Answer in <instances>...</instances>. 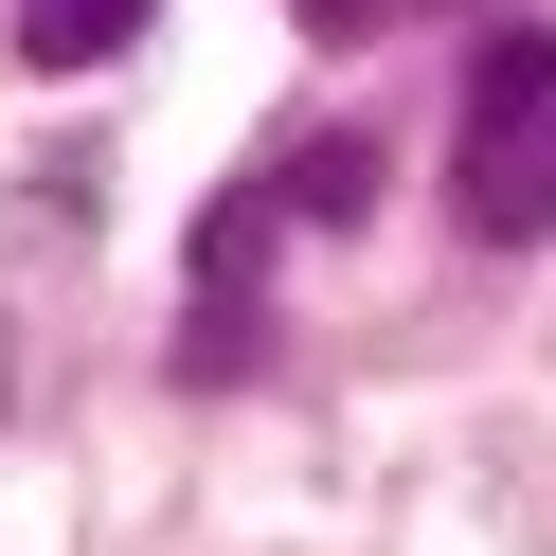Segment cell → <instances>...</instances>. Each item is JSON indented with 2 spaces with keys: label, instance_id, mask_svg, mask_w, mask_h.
Listing matches in <instances>:
<instances>
[{
  "label": "cell",
  "instance_id": "6da1fadb",
  "mask_svg": "<svg viewBox=\"0 0 556 556\" xmlns=\"http://www.w3.org/2000/svg\"><path fill=\"white\" fill-rule=\"evenodd\" d=\"M341 216H377V144H359V126L269 144L252 180L198 216V324H180V377H252V359H269V252H288V233H341Z\"/></svg>",
  "mask_w": 556,
  "mask_h": 556
},
{
  "label": "cell",
  "instance_id": "7a4b0ae2",
  "mask_svg": "<svg viewBox=\"0 0 556 556\" xmlns=\"http://www.w3.org/2000/svg\"><path fill=\"white\" fill-rule=\"evenodd\" d=\"M448 216L484 252H539L556 233V18H503L467 54V126H448Z\"/></svg>",
  "mask_w": 556,
  "mask_h": 556
},
{
  "label": "cell",
  "instance_id": "3957f363",
  "mask_svg": "<svg viewBox=\"0 0 556 556\" xmlns=\"http://www.w3.org/2000/svg\"><path fill=\"white\" fill-rule=\"evenodd\" d=\"M144 18H162V0H18V54H37V73H109Z\"/></svg>",
  "mask_w": 556,
  "mask_h": 556
},
{
  "label": "cell",
  "instance_id": "277c9868",
  "mask_svg": "<svg viewBox=\"0 0 556 556\" xmlns=\"http://www.w3.org/2000/svg\"><path fill=\"white\" fill-rule=\"evenodd\" d=\"M305 37H377V18H413V0H288Z\"/></svg>",
  "mask_w": 556,
  "mask_h": 556
},
{
  "label": "cell",
  "instance_id": "5b68a950",
  "mask_svg": "<svg viewBox=\"0 0 556 556\" xmlns=\"http://www.w3.org/2000/svg\"><path fill=\"white\" fill-rule=\"evenodd\" d=\"M0 413H18V341H0Z\"/></svg>",
  "mask_w": 556,
  "mask_h": 556
}]
</instances>
